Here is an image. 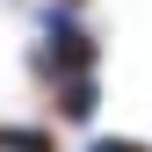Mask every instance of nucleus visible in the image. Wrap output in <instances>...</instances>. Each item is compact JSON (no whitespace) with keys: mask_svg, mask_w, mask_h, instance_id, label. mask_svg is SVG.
<instances>
[{"mask_svg":"<svg viewBox=\"0 0 152 152\" xmlns=\"http://www.w3.org/2000/svg\"><path fill=\"white\" fill-rule=\"evenodd\" d=\"M102 65V36L80 22V7H36V36H29V80L36 87H65V80H87Z\"/></svg>","mask_w":152,"mask_h":152,"instance_id":"f257e3e1","label":"nucleus"},{"mask_svg":"<svg viewBox=\"0 0 152 152\" xmlns=\"http://www.w3.org/2000/svg\"><path fill=\"white\" fill-rule=\"evenodd\" d=\"M58 102H51V130H94V116H102V80H65V87H51Z\"/></svg>","mask_w":152,"mask_h":152,"instance_id":"f03ea898","label":"nucleus"},{"mask_svg":"<svg viewBox=\"0 0 152 152\" xmlns=\"http://www.w3.org/2000/svg\"><path fill=\"white\" fill-rule=\"evenodd\" d=\"M0 152H65V145H58L51 123H15V116H0Z\"/></svg>","mask_w":152,"mask_h":152,"instance_id":"7ed1b4c3","label":"nucleus"},{"mask_svg":"<svg viewBox=\"0 0 152 152\" xmlns=\"http://www.w3.org/2000/svg\"><path fill=\"white\" fill-rule=\"evenodd\" d=\"M87 152H152V145H145V138H123V130H94Z\"/></svg>","mask_w":152,"mask_h":152,"instance_id":"20e7f679","label":"nucleus"},{"mask_svg":"<svg viewBox=\"0 0 152 152\" xmlns=\"http://www.w3.org/2000/svg\"><path fill=\"white\" fill-rule=\"evenodd\" d=\"M51 7H87V0H51Z\"/></svg>","mask_w":152,"mask_h":152,"instance_id":"39448f33","label":"nucleus"}]
</instances>
